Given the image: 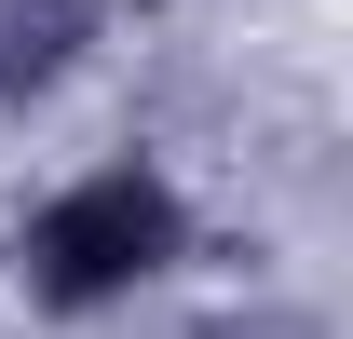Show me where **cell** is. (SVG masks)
<instances>
[{
	"mask_svg": "<svg viewBox=\"0 0 353 339\" xmlns=\"http://www.w3.org/2000/svg\"><path fill=\"white\" fill-rule=\"evenodd\" d=\"M190 339H340L326 312H299V298H245V312H204Z\"/></svg>",
	"mask_w": 353,
	"mask_h": 339,
	"instance_id": "3957f363",
	"label": "cell"
},
{
	"mask_svg": "<svg viewBox=\"0 0 353 339\" xmlns=\"http://www.w3.org/2000/svg\"><path fill=\"white\" fill-rule=\"evenodd\" d=\"M176 258H190V204H176V176H150V163H95V176H68V190L28 217L14 271H28V298H41V312H109V298L163 285Z\"/></svg>",
	"mask_w": 353,
	"mask_h": 339,
	"instance_id": "6da1fadb",
	"label": "cell"
},
{
	"mask_svg": "<svg viewBox=\"0 0 353 339\" xmlns=\"http://www.w3.org/2000/svg\"><path fill=\"white\" fill-rule=\"evenodd\" d=\"M109 41V0H0V109H41Z\"/></svg>",
	"mask_w": 353,
	"mask_h": 339,
	"instance_id": "7a4b0ae2",
	"label": "cell"
}]
</instances>
